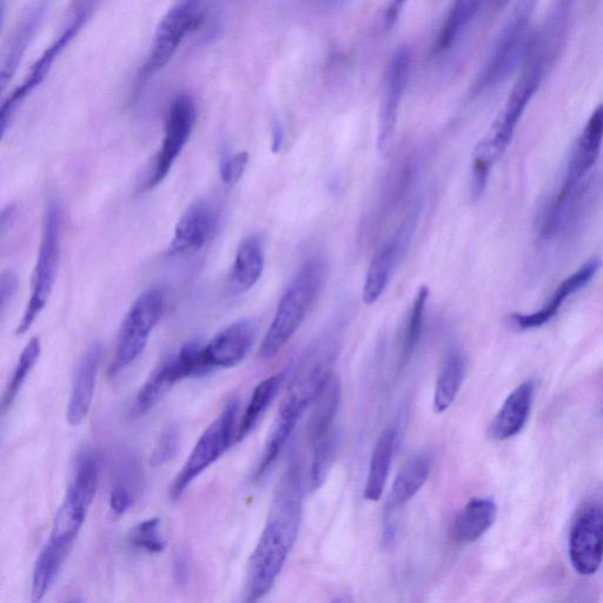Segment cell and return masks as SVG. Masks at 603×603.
Instances as JSON below:
<instances>
[{
	"label": "cell",
	"instance_id": "cell-16",
	"mask_svg": "<svg viewBox=\"0 0 603 603\" xmlns=\"http://www.w3.org/2000/svg\"><path fill=\"white\" fill-rule=\"evenodd\" d=\"M216 225L217 212L208 201L192 203L176 224L168 255L181 256L201 250L214 234Z\"/></svg>",
	"mask_w": 603,
	"mask_h": 603
},
{
	"label": "cell",
	"instance_id": "cell-23",
	"mask_svg": "<svg viewBox=\"0 0 603 603\" xmlns=\"http://www.w3.org/2000/svg\"><path fill=\"white\" fill-rule=\"evenodd\" d=\"M74 541L53 538L44 548L41 554L38 555L35 569H33L31 582V598L32 601L38 602L43 600L46 593L56 581L59 572L64 565L68 555L70 554Z\"/></svg>",
	"mask_w": 603,
	"mask_h": 603
},
{
	"label": "cell",
	"instance_id": "cell-39",
	"mask_svg": "<svg viewBox=\"0 0 603 603\" xmlns=\"http://www.w3.org/2000/svg\"><path fill=\"white\" fill-rule=\"evenodd\" d=\"M249 163L247 151L238 152L236 155H227L222 158L220 174L224 184L234 185L241 180Z\"/></svg>",
	"mask_w": 603,
	"mask_h": 603
},
{
	"label": "cell",
	"instance_id": "cell-27",
	"mask_svg": "<svg viewBox=\"0 0 603 603\" xmlns=\"http://www.w3.org/2000/svg\"><path fill=\"white\" fill-rule=\"evenodd\" d=\"M303 415V410L291 406L288 402H282L267 443H265L262 459L256 470V479H261L273 467Z\"/></svg>",
	"mask_w": 603,
	"mask_h": 603
},
{
	"label": "cell",
	"instance_id": "cell-8",
	"mask_svg": "<svg viewBox=\"0 0 603 603\" xmlns=\"http://www.w3.org/2000/svg\"><path fill=\"white\" fill-rule=\"evenodd\" d=\"M99 481V459L86 450L78 457L74 477L53 523V538L75 541L94 502Z\"/></svg>",
	"mask_w": 603,
	"mask_h": 603
},
{
	"label": "cell",
	"instance_id": "cell-17",
	"mask_svg": "<svg viewBox=\"0 0 603 603\" xmlns=\"http://www.w3.org/2000/svg\"><path fill=\"white\" fill-rule=\"evenodd\" d=\"M600 267V258L596 256L592 257L576 273L568 276L565 281H562L560 286L554 291L551 300L539 311H535L532 314L510 315L508 318L510 327L523 331L545 326L546 323L558 315L563 302L569 296L578 293V291L585 288L593 280Z\"/></svg>",
	"mask_w": 603,
	"mask_h": 603
},
{
	"label": "cell",
	"instance_id": "cell-35",
	"mask_svg": "<svg viewBox=\"0 0 603 603\" xmlns=\"http://www.w3.org/2000/svg\"><path fill=\"white\" fill-rule=\"evenodd\" d=\"M429 294V289L423 286L415 296L412 310H410L408 316L406 330H404L401 366L412 359L417 346H419L424 323V311H426Z\"/></svg>",
	"mask_w": 603,
	"mask_h": 603
},
{
	"label": "cell",
	"instance_id": "cell-26",
	"mask_svg": "<svg viewBox=\"0 0 603 603\" xmlns=\"http://www.w3.org/2000/svg\"><path fill=\"white\" fill-rule=\"evenodd\" d=\"M430 474V459L419 454L410 459L397 473L387 501V513L406 505L426 485Z\"/></svg>",
	"mask_w": 603,
	"mask_h": 603
},
{
	"label": "cell",
	"instance_id": "cell-43",
	"mask_svg": "<svg viewBox=\"0 0 603 603\" xmlns=\"http://www.w3.org/2000/svg\"><path fill=\"white\" fill-rule=\"evenodd\" d=\"M283 143V132L280 125H276L274 129V137H273V149L274 154H278L282 148Z\"/></svg>",
	"mask_w": 603,
	"mask_h": 603
},
{
	"label": "cell",
	"instance_id": "cell-5",
	"mask_svg": "<svg viewBox=\"0 0 603 603\" xmlns=\"http://www.w3.org/2000/svg\"><path fill=\"white\" fill-rule=\"evenodd\" d=\"M63 230L62 205L55 198L48 203L43 221L41 244L33 269L31 295L18 324L17 335H24L41 315L55 287Z\"/></svg>",
	"mask_w": 603,
	"mask_h": 603
},
{
	"label": "cell",
	"instance_id": "cell-38",
	"mask_svg": "<svg viewBox=\"0 0 603 603\" xmlns=\"http://www.w3.org/2000/svg\"><path fill=\"white\" fill-rule=\"evenodd\" d=\"M492 165L493 162L487 156L474 151L472 180H470V197L473 202L479 201L485 192Z\"/></svg>",
	"mask_w": 603,
	"mask_h": 603
},
{
	"label": "cell",
	"instance_id": "cell-33",
	"mask_svg": "<svg viewBox=\"0 0 603 603\" xmlns=\"http://www.w3.org/2000/svg\"><path fill=\"white\" fill-rule=\"evenodd\" d=\"M337 445H339V436L334 428L313 442L314 455L310 468L311 489L316 490L326 482L335 462Z\"/></svg>",
	"mask_w": 603,
	"mask_h": 603
},
{
	"label": "cell",
	"instance_id": "cell-32",
	"mask_svg": "<svg viewBox=\"0 0 603 603\" xmlns=\"http://www.w3.org/2000/svg\"><path fill=\"white\" fill-rule=\"evenodd\" d=\"M482 3L483 0H454L446 23L442 26L440 35L437 36L435 52L442 53L452 48L457 37L480 10Z\"/></svg>",
	"mask_w": 603,
	"mask_h": 603
},
{
	"label": "cell",
	"instance_id": "cell-25",
	"mask_svg": "<svg viewBox=\"0 0 603 603\" xmlns=\"http://www.w3.org/2000/svg\"><path fill=\"white\" fill-rule=\"evenodd\" d=\"M396 430L393 427L384 429L371 455L366 487H364V498L371 502H377L386 488L390 467H392L395 445Z\"/></svg>",
	"mask_w": 603,
	"mask_h": 603
},
{
	"label": "cell",
	"instance_id": "cell-3",
	"mask_svg": "<svg viewBox=\"0 0 603 603\" xmlns=\"http://www.w3.org/2000/svg\"><path fill=\"white\" fill-rule=\"evenodd\" d=\"M539 0H516L492 55L474 84V94L498 88L526 61L533 36L530 24Z\"/></svg>",
	"mask_w": 603,
	"mask_h": 603
},
{
	"label": "cell",
	"instance_id": "cell-4",
	"mask_svg": "<svg viewBox=\"0 0 603 603\" xmlns=\"http://www.w3.org/2000/svg\"><path fill=\"white\" fill-rule=\"evenodd\" d=\"M553 64L540 53L529 50L518 82L510 92L508 101L498 119H496L489 135L476 145L474 151L481 152L490 161H498L512 141L516 125L523 112L539 90L543 77Z\"/></svg>",
	"mask_w": 603,
	"mask_h": 603
},
{
	"label": "cell",
	"instance_id": "cell-18",
	"mask_svg": "<svg viewBox=\"0 0 603 603\" xmlns=\"http://www.w3.org/2000/svg\"><path fill=\"white\" fill-rule=\"evenodd\" d=\"M603 139V103L596 108L588 119L579 138L571 162H569L565 181L558 195L565 196L588 176L598 161Z\"/></svg>",
	"mask_w": 603,
	"mask_h": 603
},
{
	"label": "cell",
	"instance_id": "cell-42",
	"mask_svg": "<svg viewBox=\"0 0 603 603\" xmlns=\"http://www.w3.org/2000/svg\"><path fill=\"white\" fill-rule=\"evenodd\" d=\"M190 576V565L188 555L178 552L174 559V579L177 585H187Z\"/></svg>",
	"mask_w": 603,
	"mask_h": 603
},
{
	"label": "cell",
	"instance_id": "cell-36",
	"mask_svg": "<svg viewBox=\"0 0 603 603\" xmlns=\"http://www.w3.org/2000/svg\"><path fill=\"white\" fill-rule=\"evenodd\" d=\"M130 546L149 554L164 551L165 541L162 534V521L158 518L148 519L134 528L129 534Z\"/></svg>",
	"mask_w": 603,
	"mask_h": 603
},
{
	"label": "cell",
	"instance_id": "cell-24",
	"mask_svg": "<svg viewBox=\"0 0 603 603\" xmlns=\"http://www.w3.org/2000/svg\"><path fill=\"white\" fill-rule=\"evenodd\" d=\"M498 506L489 498L470 500L461 510L454 525L455 539L461 543H473L482 538L494 525Z\"/></svg>",
	"mask_w": 603,
	"mask_h": 603
},
{
	"label": "cell",
	"instance_id": "cell-9",
	"mask_svg": "<svg viewBox=\"0 0 603 603\" xmlns=\"http://www.w3.org/2000/svg\"><path fill=\"white\" fill-rule=\"evenodd\" d=\"M197 23L198 11L192 0H183L165 13L157 26L147 59L139 71V85L148 82L158 72L167 68Z\"/></svg>",
	"mask_w": 603,
	"mask_h": 603
},
{
	"label": "cell",
	"instance_id": "cell-10",
	"mask_svg": "<svg viewBox=\"0 0 603 603\" xmlns=\"http://www.w3.org/2000/svg\"><path fill=\"white\" fill-rule=\"evenodd\" d=\"M202 347L200 342L190 341L185 343L176 354L165 360L139 389L135 402L132 404L131 415L139 417L147 414L177 382L190 376L203 375L201 369Z\"/></svg>",
	"mask_w": 603,
	"mask_h": 603
},
{
	"label": "cell",
	"instance_id": "cell-29",
	"mask_svg": "<svg viewBox=\"0 0 603 603\" xmlns=\"http://www.w3.org/2000/svg\"><path fill=\"white\" fill-rule=\"evenodd\" d=\"M341 382L339 377L331 374L317 394L309 421V436L311 442L320 439L333 429L337 409L341 401Z\"/></svg>",
	"mask_w": 603,
	"mask_h": 603
},
{
	"label": "cell",
	"instance_id": "cell-13",
	"mask_svg": "<svg viewBox=\"0 0 603 603\" xmlns=\"http://www.w3.org/2000/svg\"><path fill=\"white\" fill-rule=\"evenodd\" d=\"M410 69L412 55L408 48H400L389 63L381 101L377 149L383 158L389 157L393 149L397 118L409 81Z\"/></svg>",
	"mask_w": 603,
	"mask_h": 603
},
{
	"label": "cell",
	"instance_id": "cell-41",
	"mask_svg": "<svg viewBox=\"0 0 603 603\" xmlns=\"http://www.w3.org/2000/svg\"><path fill=\"white\" fill-rule=\"evenodd\" d=\"M18 288L17 276L13 271H4L0 278V311L5 314L6 309L10 306L13 298H15Z\"/></svg>",
	"mask_w": 603,
	"mask_h": 603
},
{
	"label": "cell",
	"instance_id": "cell-28",
	"mask_svg": "<svg viewBox=\"0 0 603 603\" xmlns=\"http://www.w3.org/2000/svg\"><path fill=\"white\" fill-rule=\"evenodd\" d=\"M403 257L404 254L397 247L393 238L377 251L373 261L369 265L366 282H364V303L370 306V304H374L380 300V297L388 287L396 265L400 263Z\"/></svg>",
	"mask_w": 603,
	"mask_h": 603
},
{
	"label": "cell",
	"instance_id": "cell-31",
	"mask_svg": "<svg viewBox=\"0 0 603 603\" xmlns=\"http://www.w3.org/2000/svg\"><path fill=\"white\" fill-rule=\"evenodd\" d=\"M286 380V373H278L263 380L251 395L247 410H245L240 428L237 430L236 441H241L256 427L276 399Z\"/></svg>",
	"mask_w": 603,
	"mask_h": 603
},
{
	"label": "cell",
	"instance_id": "cell-21",
	"mask_svg": "<svg viewBox=\"0 0 603 603\" xmlns=\"http://www.w3.org/2000/svg\"><path fill=\"white\" fill-rule=\"evenodd\" d=\"M534 393L535 383L529 380L507 397L490 426L489 433L494 440L505 441L521 432L532 409Z\"/></svg>",
	"mask_w": 603,
	"mask_h": 603
},
{
	"label": "cell",
	"instance_id": "cell-37",
	"mask_svg": "<svg viewBox=\"0 0 603 603\" xmlns=\"http://www.w3.org/2000/svg\"><path fill=\"white\" fill-rule=\"evenodd\" d=\"M181 442V429L177 423H169L163 429L151 455V465L158 467L175 459Z\"/></svg>",
	"mask_w": 603,
	"mask_h": 603
},
{
	"label": "cell",
	"instance_id": "cell-40",
	"mask_svg": "<svg viewBox=\"0 0 603 603\" xmlns=\"http://www.w3.org/2000/svg\"><path fill=\"white\" fill-rule=\"evenodd\" d=\"M135 490L122 482L115 481L114 487L110 493V508L115 516H122L127 513L134 503Z\"/></svg>",
	"mask_w": 603,
	"mask_h": 603
},
{
	"label": "cell",
	"instance_id": "cell-14",
	"mask_svg": "<svg viewBox=\"0 0 603 603\" xmlns=\"http://www.w3.org/2000/svg\"><path fill=\"white\" fill-rule=\"evenodd\" d=\"M569 558L576 572L593 575L603 561V509L588 506L576 518L571 539Z\"/></svg>",
	"mask_w": 603,
	"mask_h": 603
},
{
	"label": "cell",
	"instance_id": "cell-7",
	"mask_svg": "<svg viewBox=\"0 0 603 603\" xmlns=\"http://www.w3.org/2000/svg\"><path fill=\"white\" fill-rule=\"evenodd\" d=\"M238 408H240V402L236 399L225 404L221 414L197 441L187 462L172 483L170 489L172 501L180 500L192 481L227 452L234 441V436L236 437L235 423Z\"/></svg>",
	"mask_w": 603,
	"mask_h": 603
},
{
	"label": "cell",
	"instance_id": "cell-6",
	"mask_svg": "<svg viewBox=\"0 0 603 603\" xmlns=\"http://www.w3.org/2000/svg\"><path fill=\"white\" fill-rule=\"evenodd\" d=\"M164 308L162 288L151 287L137 297L119 330L115 357L109 368L110 377L121 374L143 353L152 331L161 321Z\"/></svg>",
	"mask_w": 603,
	"mask_h": 603
},
{
	"label": "cell",
	"instance_id": "cell-2",
	"mask_svg": "<svg viewBox=\"0 0 603 603\" xmlns=\"http://www.w3.org/2000/svg\"><path fill=\"white\" fill-rule=\"evenodd\" d=\"M326 277V267L320 257L309 258L281 297L276 314L261 343L262 360H271L286 347L300 329L309 311L320 296Z\"/></svg>",
	"mask_w": 603,
	"mask_h": 603
},
{
	"label": "cell",
	"instance_id": "cell-20",
	"mask_svg": "<svg viewBox=\"0 0 603 603\" xmlns=\"http://www.w3.org/2000/svg\"><path fill=\"white\" fill-rule=\"evenodd\" d=\"M102 360V347L98 343L91 346L82 357L75 375L74 386L68 407V422L79 426L88 416L94 400L99 364Z\"/></svg>",
	"mask_w": 603,
	"mask_h": 603
},
{
	"label": "cell",
	"instance_id": "cell-11",
	"mask_svg": "<svg viewBox=\"0 0 603 603\" xmlns=\"http://www.w3.org/2000/svg\"><path fill=\"white\" fill-rule=\"evenodd\" d=\"M601 181L587 177L565 196L556 195L543 212L540 235L545 240L573 234L591 214L600 196Z\"/></svg>",
	"mask_w": 603,
	"mask_h": 603
},
{
	"label": "cell",
	"instance_id": "cell-22",
	"mask_svg": "<svg viewBox=\"0 0 603 603\" xmlns=\"http://www.w3.org/2000/svg\"><path fill=\"white\" fill-rule=\"evenodd\" d=\"M264 247L260 236L245 238L237 249L229 286L236 295L247 293L261 280L264 270Z\"/></svg>",
	"mask_w": 603,
	"mask_h": 603
},
{
	"label": "cell",
	"instance_id": "cell-30",
	"mask_svg": "<svg viewBox=\"0 0 603 603\" xmlns=\"http://www.w3.org/2000/svg\"><path fill=\"white\" fill-rule=\"evenodd\" d=\"M467 371L466 357L459 350L449 355L437 379L434 394L436 414L445 413L459 394Z\"/></svg>",
	"mask_w": 603,
	"mask_h": 603
},
{
	"label": "cell",
	"instance_id": "cell-12",
	"mask_svg": "<svg viewBox=\"0 0 603 603\" xmlns=\"http://www.w3.org/2000/svg\"><path fill=\"white\" fill-rule=\"evenodd\" d=\"M197 109L195 99L189 94L178 95L171 102L165 118L164 138L156 156L154 169L145 189L152 190L163 183L189 142L196 124Z\"/></svg>",
	"mask_w": 603,
	"mask_h": 603
},
{
	"label": "cell",
	"instance_id": "cell-1",
	"mask_svg": "<svg viewBox=\"0 0 603 603\" xmlns=\"http://www.w3.org/2000/svg\"><path fill=\"white\" fill-rule=\"evenodd\" d=\"M303 506L301 469L291 465L278 486L267 525L249 560L245 600L264 598L280 576L297 540Z\"/></svg>",
	"mask_w": 603,
	"mask_h": 603
},
{
	"label": "cell",
	"instance_id": "cell-15",
	"mask_svg": "<svg viewBox=\"0 0 603 603\" xmlns=\"http://www.w3.org/2000/svg\"><path fill=\"white\" fill-rule=\"evenodd\" d=\"M256 335L257 324L253 320H241L221 330L202 347L203 375L212 369L233 368L240 364L253 348Z\"/></svg>",
	"mask_w": 603,
	"mask_h": 603
},
{
	"label": "cell",
	"instance_id": "cell-34",
	"mask_svg": "<svg viewBox=\"0 0 603 603\" xmlns=\"http://www.w3.org/2000/svg\"><path fill=\"white\" fill-rule=\"evenodd\" d=\"M41 353V340H39L38 337H33V339L26 344L21 356H19L15 370H13L11 380L8 384V387H6L2 403L3 410L10 408L12 403L15 402L19 390H21L24 382L26 379H28L33 367L36 366Z\"/></svg>",
	"mask_w": 603,
	"mask_h": 603
},
{
	"label": "cell",
	"instance_id": "cell-19",
	"mask_svg": "<svg viewBox=\"0 0 603 603\" xmlns=\"http://www.w3.org/2000/svg\"><path fill=\"white\" fill-rule=\"evenodd\" d=\"M48 10L49 4L46 3V0H42V2L31 6L13 29L8 45L5 46L2 69H0L2 90L6 89L13 76L16 75L18 66L21 65L26 51H28L31 42L35 39L39 28H41Z\"/></svg>",
	"mask_w": 603,
	"mask_h": 603
}]
</instances>
